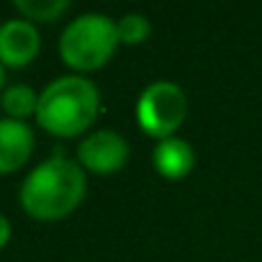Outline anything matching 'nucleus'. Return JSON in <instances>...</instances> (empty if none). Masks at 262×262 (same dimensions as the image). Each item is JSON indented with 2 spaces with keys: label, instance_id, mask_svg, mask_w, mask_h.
I'll list each match as a JSON object with an SVG mask.
<instances>
[{
  "label": "nucleus",
  "instance_id": "nucleus-1",
  "mask_svg": "<svg viewBox=\"0 0 262 262\" xmlns=\"http://www.w3.org/2000/svg\"><path fill=\"white\" fill-rule=\"evenodd\" d=\"M88 193V178L80 162L54 155L39 162L21 183V208L39 221H59L70 216Z\"/></svg>",
  "mask_w": 262,
  "mask_h": 262
},
{
  "label": "nucleus",
  "instance_id": "nucleus-2",
  "mask_svg": "<svg viewBox=\"0 0 262 262\" xmlns=\"http://www.w3.org/2000/svg\"><path fill=\"white\" fill-rule=\"evenodd\" d=\"M100 113V93L85 75L54 77L41 93L36 105V123L59 139H75L95 123Z\"/></svg>",
  "mask_w": 262,
  "mask_h": 262
},
{
  "label": "nucleus",
  "instance_id": "nucleus-3",
  "mask_svg": "<svg viewBox=\"0 0 262 262\" xmlns=\"http://www.w3.org/2000/svg\"><path fill=\"white\" fill-rule=\"evenodd\" d=\"M116 21L103 13H82L72 18L59 36V57L75 75L95 72L111 62L118 49Z\"/></svg>",
  "mask_w": 262,
  "mask_h": 262
},
{
  "label": "nucleus",
  "instance_id": "nucleus-4",
  "mask_svg": "<svg viewBox=\"0 0 262 262\" xmlns=\"http://www.w3.org/2000/svg\"><path fill=\"white\" fill-rule=\"evenodd\" d=\"M188 116V95L178 82H149L137 98V123L149 139H170Z\"/></svg>",
  "mask_w": 262,
  "mask_h": 262
},
{
  "label": "nucleus",
  "instance_id": "nucleus-5",
  "mask_svg": "<svg viewBox=\"0 0 262 262\" xmlns=\"http://www.w3.org/2000/svg\"><path fill=\"white\" fill-rule=\"evenodd\" d=\"M128 142L111 128H100L88 134L77 144V162L85 172L93 175H116L128 162Z\"/></svg>",
  "mask_w": 262,
  "mask_h": 262
},
{
  "label": "nucleus",
  "instance_id": "nucleus-6",
  "mask_svg": "<svg viewBox=\"0 0 262 262\" xmlns=\"http://www.w3.org/2000/svg\"><path fill=\"white\" fill-rule=\"evenodd\" d=\"M41 36L36 24L26 18H8L0 24V62L6 67H26L36 59Z\"/></svg>",
  "mask_w": 262,
  "mask_h": 262
},
{
  "label": "nucleus",
  "instance_id": "nucleus-7",
  "mask_svg": "<svg viewBox=\"0 0 262 262\" xmlns=\"http://www.w3.org/2000/svg\"><path fill=\"white\" fill-rule=\"evenodd\" d=\"M34 128L18 118H0V175L21 170L34 155Z\"/></svg>",
  "mask_w": 262,
  "mask_h": 262
},
{
  "label": "nucleus",
  "instance_id": "nucleus-8",
  "mask_svg": "<svg viewBox=\"0 0 262 262\" xmlns=\"http://www.w3.org/2000/svg\"><path fill=\"white\" fill-rule=\"evenodd\" d=\"M152 165H155V172L162 175L165 180H183L195 167V152L185 139L170 137L155 144Z\"/></svg>",
  "mask_w": 262,
  "mask_h": 262
},
{
  "label": "nucleus",
  "instance_id": "nucleus-9",
  "mask_svg": "<svg viewBox=\"0 0 262 262\" xmlns=\"http://www.w3.org/2000/svg\"><path fill=\"white\" fill-rule=\"evenodd\" d=\"M0 105H3V111H6L8 118L26 121L29 116H36L39 93L31 85L16 82V85H8L3 93H0Z\"/></svg>",
  "mask_w": 262,
  "mask_h": 262
},
{
  "label": "nucleus",
  "instance_id": "nucleus-10",
  "mask_svg": "<svg viewBox=\"0 0 262 262\" xmlns=\"http://www.w3.org/2000/svg\"><path fill=\"white\" fill-rule=\"evenodd\" d=\"M13 8L31 24H52L62 18L72 8V3L70 0H16Z\"/></svg>",
  "mask_w": 262,
  "mask_h": 262
},
{
  "label": "nucleus",
  "instance_id": "nucleus-11",
  "mask_svg": "<svg viewBox=\"0 0 262 262\" xmlns=\"http://www.w3.org/2000/svg\"><path fill=\"white\" fill-rule=\"evenodd\" d=\"M116 31H118V41L126 47H139L149 39L152 34V24L147 16L142 13H126L116 21Z\"/></svg>",
  "mask_w": 262,
  "mask_h": 262
},
{
  "label": "nucleus",
  "instance_id": "nucleus-12",
  "mask_svg": "<svg viewBox=\"0 0 262 262\" xmlns=\"http://www.w3.org/2000/svg\"><path fill=\"white\" fill-rule=\"evenodd\" d=\"M8 239H11V221L3 211H0V249L8 244Z\"/></svg>",
  "mask_w": 262,
  "mask_h": 262
},
{
  "label": "nucleus",
  "instance_id": "nucleus-13",
  "mask_svg": "<svg viewBox=\"0 0 262 262\" xmlns=\"http://www.w3.org/2000/svg\"><path fill=\"white\" fill-rule=\"evenodd\" d=\"M6 90V64L0 62V93Z\"/></svg>",
  "mask_w": 262,
  "mask_h": 262
}]
</instances>
